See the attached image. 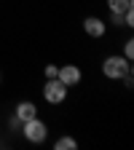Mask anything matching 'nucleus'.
<instances>
[{"label": "nucleus", "instance_id": "1", "mask_svg": "<svg viewBox=\"0 0 134 150\" xmlns=\"http://www.w3.org/2000/svg\"><path fill=\"white\" fill-rule=\"evenodd\" d=\"M102 72L107 75L110 81H121L126 75H131V62L126 56H107L102 62Z\"/></svg>", "mask_w": 134, "mask_h": 150}, {"label": "nucleus", "instance_id": "2", "mask_svg": "<svg viewBox=\"0 0 134 150\" xmlns=\"http://www.w3.org/2000/svg\"><path fill=\"white\" fill-rule=\"evenodd\" d=\"M22 131H24V139H27V142H35V145L46 142V137H48V126L38 118V115L30 118V121H24V123H22Z\"/></svg>", "mask_w": 134, "mask_h": 150}, {"label": "nucleus", "instance_id": "3", "mask_svg": "<svg viewBox=\"0 0 134 150\" xmlns=\"http://www.w3.org/2000/svg\"><path fill=\"white\" fill-rule=\"evenodd\" d=\"M65 97H67V86H65L59 78H46L43 99H46L48 105H59V102H65Z\"/></svg>", "mask_w": 134, "mask_h": 150}, {"label": "nucleus", "instance_id": "4", "mask_svg": "<svg viewBox=\"0 0 134 150\" xmlns=\"http://www.w3.org/2000/svg\"><path fill=\"white\" fill-rule=\"evenodd\" d=\"M56 78H59V81H62L67 88H72V86H78V83H81L83 72H81V67H75V64H65V67H59Z\"/></svg>", "mask_w": 134, "mask_h": 150}, {"label": "nucleus", "instance_id": "5", "mask_svg": "<svg viewBox=\"0 0 134 150\" xmlns=\"http://www.w3.org/2000/svg\"><path fill=\"white\" fill-rule=\"evenodd\" d=\"M83 30H86V35H91V38H102V35L107 32V24L102 22L99 16H86V19H83Z\"/></svg>", "mask_w": 134, "mask_h": 150}, {"label": "nucleus", "instance_id": "6", "mask_svg": "<svg viewBox=\"0 0 134 150\" xmlns=\"http://www.w3.org/2000/svg\"><path fill=\"white\" fill-rule=\"evenodd\" d=\"M38 115V107H35V102H30V99H22L16 105V121L19 123H24V121H30V118H35Z\"/></svg>", "mask_w": 134, "mask_h": 150}, {"label": "nucleus", "instance_id": "7", "mask_svg": "<svg viewBox=\"0 0 134 150\" xmlns=\"http://www.w3.org/2000/svg\"><path fill=\"white\" fill-rule=\"evenodd\" d=\"M107 8H110V13H123L131 8V0H107Z\"/></svg>", "mask_w": 134, "mask_h": 150}, {"label": "nucleus", "instance_id": "8", "mask_svg": "<svg viewBox=\"0 0 134 150\" xmlns=\"http://www.w3.org/2000/svg\"><path fill=\"white\" fill-rule=\"evenodd\" d=\"M75 147H78V142H75L72 137H59L54 142V150H75Z\"/></svg>", "mask_w": 134, "mask_h": 150}, {"label": "nucleus", "instance_id": "9", "mask_svg": "<svg viewBox=\"0 0 134 150\" xmlns=\"http://www.w3.org/2000/svg\"><path fill=\"white\" fill-rule=\"evenodd\" d=\"M123 56L131 62V56H134V40H126V43H123Z\"/></svg>", "mask_w": 134, "mask_h": 150}, {"label": "nucleus", "instance_id": "10", "mask_svg": "<svg viewBox=\"0 0 134 150\" xmlns=\"http://www.w3.org/2000/svg\"><path fill=\"white\" fill-rule=\"evenodd\" d=\"M123 24H126V27H134V13H131V8L123 11Z\"/></svg>", "mask_w": 134, "mask_h": 150}, {"label": "nucleus", "instance_id": "11", "mask_svg": "<svg viewBox=\"0 0 134 150\" xmlns=\"http://www.w3.org/2000/svg\"><path fill=\"white\" fill-rule=\"evenodd\" d=\"M56 72H59L56 64H46V78H56Z\"/></svg>", "mask_w": 134, "mask_h": 150}]
</instances>
